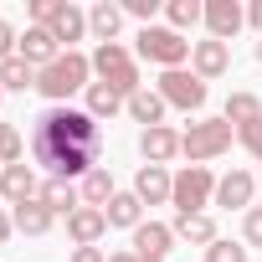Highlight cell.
<instances>
[{
    "label": "cell",
    "mask_w": 262,
    "mask_h": 262,
    "mask_svg": "<svg viewBox=\"0 0 262 262\" xmlns=\"http://www.w3.org/2000/svg\"><path fill=\"white\" fill-rule=\"evenodd\" d=\"M31 160L47 165L57 180H82L103 160V123L88 108H41L31 123Z\"/></svg>",
    "instance_id": "6da1fadb"
},
{
    "label": "cell",
    "mask_w": 262,
    "mask_h": 262,
    "mask_svg": "<svg viewBox=\"0 0 262 262\" xmlns=\"http://www.w3.org/2000/svg\"><path fill=\"white\" fill-rule=\"evenodd\" d=\"M88 77H93V57H82V52H62L52 67L36 72V93L52 98V108H57V103H67L72 93H88V88H93Z\"/></svg>",
    "instance_id": "7a4b0ae2"
},
{
    "label": "cell",
    "mask_w": 262,
    "mask_h": 262,
    "mask_svg": "<svg viewBox=\"0 0 262 262\" xmlns=\"http://www.w3.org/2000/svg\"><path fill=\"white\" fill-rule=\"evenodd\" d=\"M31 26H47L52 36H57V47H67V52H77V41L88 36V11H77L72 0H31Z\"/></svg>",
    "instance_id": "3957f363"
},
{
    "label": "cell",
    "mask_w": 262,
    "mask_h": 262,
    "mask_svg": "<svg viewBox=\"0 0 262 262\" xmlns=\"http://www.w3.org/2000/svg\"><path fill=\"white\" fill-rule=\"evenodd\" d=\"M93 77L108 82L118 98H134V93L144 88V82H139V62H134V52H128L123 41H108V47L93 52Z\"/></svg>",
    "instance_id": "277c9868"
},
{
    "label": "cell",
    "mask_w": 262,
    "mask_h": 262,
    "mask_svg": "<svg viewBox=\"0 0 262 262\" xmlns=\"http://www.w3.org/2000/svg\"><path fill=\"white\" fill-rule=\"evenodd\" d=\"M231 139H236V128H231L226 118H195L185 134H180V155H185L190 165H206V160L226 155Z\"/></svg>",
    "instance_id": "5b68a950"
},
{
    "label": "cell",
    "mask_w": 262,
    "mask_h": 262,
    "mask_svg": "<svg viewBox=\"0 0 262 262\" xmlns=\"http://www.w3.org/2000/svg\"><path fill=\"white\" fill-rule=\"evenodd\" d=\"M190 47H195V41H185V36H180V31H170V26H144L134 52H139L144 62H155V67L175 72V67H185V62H190Z\"/></svg>",
    "instance_id": "8992f818"
},
{
    "label": "cell",
    "mask_w": 262,
    "mask_h": 262,
    "mask_svg": "<svg viewBox=\"0 0 262 262\" xmlns=\"http://www.w3.org/2000/svg\"><path fill=\"white\" fill-rule=\"evenodd\" d=\"M211 201H216V175H211L206 165H185V170L175 175L170 206H175L180 216H201V211H206Z\"/></svg>",
    "instance_id": "52a82bcc"
},
{
    "label": "cell",
    "mask_w": 262,
    "mask_h": 262,
    "mask_svg": "<svg viewBox=\"0 0 262 262\" xmlns=\"http://www.w3.org/2000/svg\"><path fill=\"white\" fill-rule=\"evenodd\" d=\"M155 93L165 98V108H180V113H201L206 108V82L195 77V72H185V67H175V72H160V82H155Z\"/></svg>",
    "instance_id": "ba28073f"
},
{
    "label": "cell",
    "mask_w": 262,
    "mask_h": 262,
    "mask_svg": "<svg viewBox=\"0 0 262 262\" xmlns=\"http://www.w3.org/2000/svg\"><path fill=\"white\" fill-rule=\"evenodd\" d=\"M190 72H195L201 82L226 77V72H231V47H226V41H195V47H190Z\"/></svg>",
    "instance_id": "9c48e42d"
},
{
    "label": "cell",
    "mask_w": 262,
    "mask_h": 262,
    "mask_svg": "<svg viewBox=\"0 0 262 262\" xmlns=\"http://www.w3.org/2000/svg\"><path fill=\"white\" fill-rule=\"evenodd\" d=\"M201 21H206V31H211V41H231V36L242 31V21H247V11L236 6V0H206V11H201Z\"/></svg>",
    "instance_id": "30bf717a"
},
{
    "label": "cell",
    "mask_w": 262,
    "mask_h": 262,
    "mask_svg": "<svg viewBox=\"0 0 262 262\" xmlns=\"http://www.w3.org/2000/svg\"><path fill=\"white\" fill-rule=\"evenodd\" d=\"M16 57L26 62V67H52L57 57H62V47H57V36L47 31V26H26V36H21V47H16Z\"/></svg>",
    "instance_id": "8fae6325"
},
{
    "label": "cell",
    "mask_w": 262,
    "mask_h": 262,
    "mask_svg": "<svg viewBox=\"0 0 262 262\" xmlns=\"http://www.w3.org/2000/svg\"><path fill=\"white\" fill-rule=\"evenodd\" d=\"M103 231H108V216H103L98 206H77V211L67 216V236H72V247H98Z\"/></svg>",
    "instance_id": "7c38bea8"
},
{
    "label": "cell",
    "mask_w": 262,
    "mask_h": 262,
    "mask_svg": "<svg viewBox=\"0 0 262 262\" xmlns=\"http://www.w3.org/2000/svg\"><path fill=\"white\" fill-rule=\"evenodd\" d=\"M170 247H175V226H165V221H144V226L134 231V252H139L144 262H165Z\"/></svg>",
    "instance_id": "4fadbf2b"
},
{
    "label": "cell",
    "mask_w": 262,
    "mask_h": 262,
    "mask_svg": "<svg viewBox=\"0 0 262 262\" xmlns=\"http://www.w3.org/2000/svg\"><path fill=\"white\" fill-rule=\"evenodd\" d=\"M139 155H144V165H170V160L180 155V134H175L170 123L144 128V134H139Z\"/></svg>",
    "instance_id": "5bb4252c"
},
{
    "label": "cell",
    "mask_w": 262,
    "mask_h": 262,
    "mask_svg": "<svg viewBox=\"0 0 262 262\" xmlns=\"http://www.w3.org/2000/svg\"><path fill=\"white\" fill-rule=\"evenodd\" d=\"M36 170L21 160V165H6V170H0V195H6L11 206H26V201H36Z\"/></svg>",
    "instance_id": "9a60e30c"
},
{
    "label": "cell",
    "mask_w": 262,
    "mask_h": 262,
    "mask_svg": "<svg viewBox=\"0 0 262 262\" xmlns=\"http://www.w3.org/2000/svg\"><path fill=\"white\" fill-rule=\"evenodd\" d=\"M170 190H175V175H170L165 165H144V170L134 175V195H139L144 206H160V201H170Z\"/></svg>",
    "instance_id": "2e32d148"
},
{
    "label": "cell",
    "mask_w": 262,
    "mask_h": 262,
    "mask_svg": "<svg viewBox=\"0 0 262 262\" xmlns=\"http://www.w3.org/2000/svg\"><path fill=\"white\" fill-rule=\"evenodd\" d=\"M252 195H257V180H252L247 170H231V175H221V180H216V206H226V211L252 206Z\"/></svg>",
    "instance_id": "e0dca14e"
},
{
    "label": "cell",
    "mask_w": 262,
    "mask_h": 262,
    "mask_svg": "<svg viewBox=\"0 0 262 262\" xmlns=\"http://www.w3.org/2000/svg\"><path fill=\"white\" fill-rule=\"evenodd\" d=\"M36 201H41L47 211H57V216H72V211L82 206V195H77V185H72V180H57V175H47V180H41V190H36Z\"/></svg>",
    "instance_id": "ac0fdd59"
},
{
    "label": "cell",
    "mask_w": 262,
    "mask_h": 262,
    "mask_svg": "<svg viewBox=\"0 0 262 262\" xmlns=\"http://www.w3.org/2000/svg\"><path fill=\"white\" fill-rule=\"evenodd\" d=\"M103 216H108V226H128V231H139V226H144V201H139L134 190H118V195L103 206Z\"/></svg>",
    "instance_id": "d6986e66"
},
{
    "label": "cell",
    "mask_w": 262,
    "mask_h": 262,
    "mask_svg": "<svg viewBox=\"0 0 262 262\" xmlns=\"http://www.w3.org/2000/svg\"><path fill=\"white\" fill-rule=\"evenodd\" d=\"M221 118L236 128V134H242V128H257V123H262V98H257V93H231Z\"/></svg>",
    "instance_id": "ffe728a7"
},
{
    "label": "cell",
    "mask_w": 262,
    "mask_h": 262,
    "mask_svg": "<svg viewBox=\"0 0 262 262\" xmlns=\"http://www.w3.org/2000/svg\"><path fill=\"white\" fill-rule=\"evenodd\" d=\"M11 221H16L21 236H47L52 221H57V211H47L41 201H26V206H11Z\"/></svg>",
    "instance_id": "44dd1931"
},
{
    "label": "cell",
    "mask_w": 262,
    "mask_h": 262,
    "mask_svg": "<svg viewBox=\"0 0 262 262\" xmlns=\"http://www.w3.org/2000/svg\"><path fill=\"white\" fill-rule=\"evenodd\" d=\"M118 26H123V6H108V0H98V6L88 11V31L98 36V47L118 41Z\"/></svg>",
    "instance_id": "7402d4cb"
},
{
    "label": "cell",
    "mask_w": 262,
    "mask_h": 262,
    "mask_svg": "<svg viewBox=\"0 0 262 262\" xmlns=\"http://www.w3.org/2000/svg\"><path fill=\"white\" fill-rule=\"evenodd\" d=\"M128 118L144 123V128H160V123H165V98H160L155 88H139L134 98H128Z\"/></svg>",
    "instance_id": "603a6c76"
},
{
    "label": "cell",
    "mask_w": 262,
    "mask_h": 262,
    "mask_svg": "<svg viewBox=\"0 0 262 262\" xmlns=\"http://www.w3.org/2000/svg\"><path fill=\"white\" fill-rule=\"evenodd\" d=\"M175 236L180 242H195V247H211L216 242V216L201 211V216H175Z\"/></svg>",
    "instance_id": "cb8c5ba5"
},
{
    "label": "cell",
    "mask_w": 262,
    "mask_h": 262,
    "mask_svg": "<svg viewBox=\"0 0 262 262\" xmlns=\"http://www.w3.org/2000/svg\"><path fill=\"white\" fill-rule=\"evenodd\" d=\"M77 195H82V206H98V211H103V206H108V201H113L118 190H113V175H108V170L98 165L93 175H82V185H77Z\"/></svg>",
    "instance_id": "d4e9b609"
},
{
    "label": "cell",
    "mask_w": 262,
    "mask_h": 262,
    "mask_svg": "<svg viewBox=\"0 0 262 262\" xmlns=\"http://www.w3.org/2000/svg\"><path fill=\"white\" fill-rule=\"evenodd\" d=\"M82 98H88V113H93L98 123H103V118H113L118 108H128V98H118V93H113L108 82H93V88H88Z\"/></svg>",
    "instance_id": "484cf974"
},
{
    "label": "cell",
    "mask_w": 262,
    "mask_h": 262,
    "mask_svg": "<svg viewBox=\"0 0 262 262\" xmlns=\"http://www.w3.org/2000/svg\"><path fill=\"white\" fill-rule=\"evenodd\" d=\"M0 88H6V93H26V88H36V67H26L21 57L0 62Z\"/></svg>",
    "instance_id": "4316f807"
},
{
    "label": "cell",
    "mask_w": 262,
    "mask_h": 262,
    "mask_svg": "<svg viewBox=\"0 0 262 262\" xmlns=\"http://www.w3.org/2000/svg\"><path fill=\"white\" fill-rule=\"evenodd\" d=\"M26 160V139L16 123H0V165H21Z\"/></svg>",
    "instance_id": "83f0119b"
},
{
    "label": "cell",
    "mask_w": 262,
    "mask_h": 262,
    "mask_svg": "<svg viewBox=\"0 0 262 262\" xmlns=\"http://www.w3.org/2000/svg\"><path fill=\"white\" fill-rule=\"evenodd\" d=\"M201 0H170V6H165V16H170V31H185V26H195L201 21Z\"/></svg>",
    "instance_id": "f1b7e54d"
},
{
    "label": "cell",
    "mask_w": 262,
    "mask_h": 262,
    "mask_svg": "<svg viewBox=\"0 0 262 262\" xmlns=\"http://www.w3.org/2000/svg\"><path fill=\"white\" fill-rule=\"evenodd\" d=\"M206 262H247V247H236V242H221V236H216V242L206 247Z\"/></svg>",
    "instance_id": "f546056e"
},
{
    "label": "cell",
    "mask_w": 262,
    "mask_h": 262,
    "mask_svg": "<svg viewBox=\"0 0 262 262\" xmlns=\"http://www.w3.org/2000/svg\"><path fill=\"white\" fill-rule=\"evenodd\" d=\"M155 11H160V0H123V16H139L144 26H155Z\"/></svg>",
    "instance_id": "4dcf8cb0"
},
{
    "label": "cell",
    "mask_w": 262,
    "mask_h": 262,
    "mask_svg": "<svg viewBox=\"0 0 262 262\" xmlns=\"http://www.w3.org/2000/svg\"><path fill=\"white\" fill-rule=\"evenodd\" d=\"M242 236H247L252 247H262V206H252V211H247V221H242Z\"/></svg>",
    "instance_id": "1f68e13d"
},
{
    "label": "cell",
    "mask_w": 262,
    "mask_h": 262,
    "mask_svg": "<svg viewBox=\"0 0 262 262\" xmlns=\"http://www.w3.org/2000/svg\"><path fill=\"white\" fill-rule=\"evenodd\" d=\"M16 47H21V36L11 31V21H0V62H11V57H16Z\"/></svg>",
    "instance_id": "d6a6232c"
},
{
    "label": "cell",
    "mask_w": 262,
    "mask_h": 262,
    "mask_svg": "<svg viewBox=\"0 0 262 262\" xmlns=\"http://www.w3.org/2000/svg\"><path fill=\"white\" fill-rule=\"evenodd\" d=\"M236 139H242V144L252 149V160L262 165V123H257V128H242V134H236Z\"/></svg>",
    "instance_id": "836d02e7"
},
{
    "label": "cell",
    "mask_w": 262,
    "mask_h": 262,
    "mask_svg": "<svg viewBox=\"0 0 262 262\" xmlns=\"http://www.w3.org/2000/svg\"><path fill=\"white\" fill-rule=\"evenodd\" d=\"M67 262H108V257H103L98 247H72V257H67Z\"/></svg>",
    "instance_id": "e575fe53"
},
{
    "label": "cell",
    "mask_w": 262,
    "mask_h": 262,
    "mask_svg": "<svg viewBox=\"0 0 262 262\" xmlns=\"http://www.w3.org/2000/svg\"><path fill=\"white\" fill-rule=\"evenodd\" d=\"M11 231H16V221H11L6 211H0V247H6V242H11Z\"/></svg>",
    "instance_id": "d590c367"
},
{
    "label": "cell",
    "mask_w": 262,
    "mask_h": 262,
    "mask_svg": "<svg viewBox=\"0 0 262 262\" xmlns=\"http://www.w3.org/2000/svg\"><path fill=\"white\" fill-rule=\"evenodd\" d=\"M108 262H144V257H139V252H134V247H128V252H113V257H108Z\"/></svg>",
    "instance_id": "8d00e7d4"
},
{
    "label": "cell",
    "mask_w": 262,
    "mask_h": 262,
    "mask_svg": "<svg viewBox=\"0 0 262 262\" xmlns=\"http://www.w3.org/2000/svg\"><path fill=\"white\" fill-rule=\"evenodd\" d=\"M247 21H252V26L262 31V0H252V11H247Z\"/></svg>",
    "instance_id": "74e56055"
},
{
    "label": "cell",
    "mask_w": 262,
    "mask_h": 262,
    "mask_svg": "<svg viewBox=\"0 0 262 262\" xmlns=\"http://www.w3.org/2000/svg\"><path fill=\"white\" fill-rule=\"evenodd\" d=\"M257 62H262V36H257Z\"/></svg>",
    "instance_id": "f35d334b"
},
{
    "label": "cell",
    "mask_w": 262,
    "mask_h": 262,
    "mask_svg": "<svg viewBox=\"0 0 262 262\" xmlns=\"http://www.w3.org/2000/svg\"><path fill=\"white\" fill-rule=\"evenodd\" d=\"M0 103H6V88H0Z\"/></svg>",
    "instance_id": "ab89813d"
},
{
    "label": "cell",
    "mask_w": 262,
    "mask_h": 262,
    "mask_svg": "<svg viewBox=\"0 0 262 262\" xmlns=\"http://www.w3.org/2000/svg\"><path fill=\"white\" fill-rule=\"evenodd\" d=\"M257 190H262V180H257Z\"/></svg>",
    "instance_id": "60d3db41"
}]
</instances>
